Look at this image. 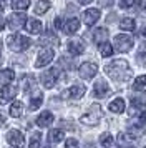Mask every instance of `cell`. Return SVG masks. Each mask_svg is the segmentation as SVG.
I'll list each match as a JSON object with an SVG mask.
<instances>
[{
	"instance_id": "9c48e42d",
	"label": "cell",
	"mask_w": 146,
	"mask_h": 148,
	"mask_svg": "<svg viewBox=\"0 0 146 148\" xmlns=\"http://www.w3.org/2000/svg\"><path fill=\"white\" fill-rule=\"evenodd\" d=\"M25 23H27L25 14H12L8 17V20H7V25L12 28V30H15V32H17L18 28H22Z\"/></svg>"
},
{
	"instance_id": "6da1fadb",
	"label": "cell",
	"mask_w": 146,
	"mask_h": 148,
	"mask_svg": "<svg viewBox=\"0 0 146 148\" xmlns=\"http://www.w3.org/2000/svg\"><path fill=\"white\" fill-rule=\"evenodd\" d=\"M106 75L113 78L116 82H126L130 77H131V70H130V65L126 60H113L111 63H108L105 67Z\"/></svg>"
},
{
	"instance_id": "30bf717a",
	"label": "cell",
	"mask_w": 146,
	"mask_h": 148,
	"mask_svg": "<svg viewBox=\"0 0 146 148\" xmlns=\"http://www.w3.org/2000/svg\"><path fill=\"white\" fill-rule=\"evenodd\" d=\"M7 141H8L12 147H15V148H22L25 140H23L22 132H18V130H10V132L7 133Z\"/></svg>"
},
{
	"instance_id": "3957f363",
	"label": "cell",
	"mask_w": 146,
	"mask_h": 148,
	"mask_svg": "<svg viewBox=\"0 0 146 148\" xmlns=\"http://www.w3.org/2000/svg\"><path fill=\"white\" fill-rule=\"evenodd\" d=\"M101 115H103L101 107H100L98 103H95V105L90 107V110H88L80 120H81V123H85V125H96L100 121V118H101Z\"/></svg>"
},
{
	"instance_id": "9a60e30c",
	"label": "cell",
	"mask_w": 146,
	"mask_h": 148,
	"mask_svg": "<svg viewBox=\"0 0 146 148\" xmlns=\"http://www.w3.org/2000/svg\"><path fill=\"white\" fill-rule=\"evenodd\" d=\"M25 28H27V32H28V34L38 35V34H42V30H43V25H42V22L37 20V18H30V20H27Z\"/></svg>"
},
{
	"instance_id": "74e56055",
	"label": "cell",
	"mask_w": 146,
	"mask_h": 148,
	"mask_svg": "<svg viewBox=\"0 0 146 148\" xmlns=\"http://www.w3.org/2000/svg\"><path fill=\"white\" fill-rule=\"evenodd\" d=\"M3 28H5V22H3V20H0V32H2Z\"/></svg>"
},
{
	"instance_id": "4dcf8cb0",
	"label": "cell",
	"mask_w": 146,
	"mask_h": 148,
	"mask_svg": "<svg viewBox=\"0 0 146 148\" xmlns=\"http://www.w3.org/2000/svg\"><path fill=\"white\" fill-rule=\"evenodd\" d=\"M138 62L141 63V65H146V45H143V47L139 48V52H138Z\"/></svg>"
},
{
	"instance_id": "8d00e7d4",
	"label": "cell",
	"mask_w": 146,
	"mask_h": 148,
	"mask_svg": "<svg viewBox=\"0 0 146 148\" xmlns=\"http://www.w3.org/2000/svg\"><path fill=\"white\" fill-rule=\"evenodd\" d=\"M80 3H81V5H86V3H90V2H93V0H78Z\"/></svg>"
},
{
	"instance_id": "1f68e13d",
	"label": "cell",
	"mask_w": 146,
	"mask_h": 148,
	"mask_svg": "<svg viewBox=\"0 0 146 148\" xmlns=\"http://www.w3.org/2000/svg\"><path fill=\"white\" fill-rule=\"evenodd\" d=\"M40 138H42V135H40V133L33 135L32 140H30V147H28V148H38L40 147Z\"/></svg>"
},
{
	"instance_id": "603a6c76",
	"label": "cell",
	"mask_w": 146,
	"mask_h": 148,
	"mask_svg": "<svg viewBox=\"0 0 146 148\" xmlns=\"http://www.w3.org/2000/svg\"><path fill=\"white\" fill-rule=\"evenodd\" d=\"M119 28L121 30H126V32H133L134 28H136V22H134V18H123V20L119 22Z\"/></svg>"
},
{
	"instance_id": "f546056e",
	"label": "cell",
	"mask_w": 146,
	"mask_h": 148,
	"mask_svg": "<svg viewBox=\"0 0 146 148\" xmlns=\"http://www.w3.org/2000/svg\"><path fill=\"white\" fill-rule=\"evenodd\" d=\"M145 85H146V75H141V77H138V78L134 80V83H133L134 90H141Z\"/></svg>"
},
{
	"instance_id": "d6986e66",
	"label": "cell",
	"mask_w": 146,
	"mask_h": 148,
	"mask_svg": "<svg viewBox=\"0 0 146 148\" xmlns=\"http://www.w3.org/2000/svg\"><path fill=\"white\" fill-rule=\"evenodd\" d=\"M110 112L113 113H121V112H125V100L123 98H115V100L110 103Z\"/></svg>"
},
{
	"instance_id": "cb8c5ba5",
	"label": "cell",
	"mask_w": 146,
	"mask_h": 148,
	"mask_svg": "<svg viewBox=\"0 0 146 148\" xmlns=\"http://www.w3.org/2000/svg\"><path fill=\"white\" fill-rule=\"evenodd\" d=\"M42 103H43V95L40 93V92H35V95L32 97V100H30V110H37V108L42 107Z\"/></svg>"
},
{
	"instance_id": "ffe728a7",
	"label": "cell",
	"mask_w": 146,
	"mask_h": 148,
	"mask_svg": "<svg viewBox=\"0 0 146 148\" xmlns=\"http://www.w3.org/2000/svg\"><path fill=\"white\" fill-rule=\"evenodd\" d=\"M15 78V72L10 70V68H5V70H0V83L2 85H7Z\"/></svg>"
},
{
	"instance_id": "d590c367",
	"label": "cell",
	"mask_w": 146,
	"mask_h": 148,
	"mask_svg": "<svg viewBox=\"0 0 146 148\" xmlns=\"http://www.w3.org/2000/svg\"><path fill=\"white\" fill-rule=\"evenodd\" d=\"M139 123H141V125H146V112L145 113H141V116H139Z\"/></svg>"
},
{
	"instance_id": "ab89813d",
	"label": "cell",
	"mask_w": 146,
	"mask_h": 148,
	"mask_svg": "<svg viewBox=\"0 0 146 148\" xmlns=\"http://www.w3.org/2000/svg\"><path fill=\"white\" fill-rule=\"evenodd\" d=\"M0 53H2V40H0Z\"/></svg>"
},
{
	"instance_id": "836d02e7",
	"label": "cell",
	"mask_w": 146,
	"mask_h": 148,
	"mask_svg": "<svg viewBox=\"0 0 146 148\" xmlns=\"http://www.w3.org/2000/svg\"><path fill=\"white\" fill-rule=\"evenodd\" d=\"M134 2L136 0H119V7L121 8H130L134 5Z\"/></svg>"
},
{
	"instance_id": "44dd1931",
	"label": "cell",
	"mask_w": 146,
	"mask_h": 148,
	"mask_svg": "<svg viewBox=\"0 0 146 148\" xmlns=\"http://www.w3.org/2000/svg\"><path fill=\"white\" fill-rule=\"evenodd\" d=\"M65 138V132L63 130H60V128H55V130H50V133H48V141H52V143H58Z\"/></svg>"
},
{
	"instance_id": "e0dca14e",
	"label": "cell",
	"mask_w": 146,
	"mask_h": 148,
	"mask_svg": "<svg viewBox=\"0 0 146 148\" xmlns=\"http://www.w3.org/2000/svg\"><path fill=\"white\" fill-rule=\"evenodd\" d=\"M80 28V20L78 18H68V20L63 23V32L66 35H72V34H76Z\"/></svg>"
},
{
	"instance_id": "2e32d148",
	"label": "cell",
	"mask_w": 146,
	"mask_h": 148,
	"mask_svg": "<svg viewBox=\"0 0 146 148\" xmlns=\"http://www.w3.org/2000/svg\"><path fill=\"white\" fill-rule=\"evenodd\" d=\"M53 123V113L52 112H42L37 118V125L40 128H46Z\"/></svg>"
},
{
	"instance_id": "8992f818",
	"label": "cell",
	"mask_w": 146,
	"mask_h": 148,
	"mask_svg": "<svg viewBox=\"0 0 146 148\" xmlns=\"http://www.w3.org/2000/svg\"><path fill=\"white\" fill-rule=\"evenodd\" d=\"M15 95H17V87L15 85H10V83L3 85L0 88V105L10 103V100L15 98Z\"/></svg>"
},
{
	"instance_id": "83f0119b",
	"label": "cell",
	"mask_w": 146,
	"mask_h": 148,
	"mask_svg": "<svg viewBox=\"0 0 146 148\" xmlns=\"http://www.w3.org/2000/svg\"><path fill=\"white\" fill-rule=\"evenodd\" d=\"M30 7V0H12L13 10H25Z\"/></svg>"
},
{
	"instance_id": "ba28073f",
	"label": "cell",
	"mask_w": 146,
	"mask_h": 148,
	"mask_svg": "<svg viewBox=\"0 0 146 148\" xmlns=\"http://www.w3.org/2000/svg\"><path fill=\"white\" fill-rule=\"evenodd\" d=\"M53 57H55V52H53L52 48H43V50L38 53V57H37L35 67H37V68L46 67V65H48V63L53 60Z\"/></svg>"
},
{
	"instance_id": "d4e9b609",
	"label": "cell",
	"mask_w": 146,
	"mask_h": 148,
	"mask_svg": "<svg viewBox=\"0 0 146 148\" xmlns=\"http://www.w3.org/2000/svg\"><path fill=\"white\" fill-rule=\"evenodd\" d=\"M23 112V105H22V101H13L12 105H10V116L13 118H18L20 115Z\"/></svg>"
},
{
	"instance_id": "277c9868",
	"label": "cell",
	"mask_w": 146,
	"mask_h": 148,
	"mask_svg": "<svg viewBox=\"0 0 146 148\" xmlns=\"http://www.w3.org/2000/svg\"><path fill=\"white\" fill-rule=\"evenodd\" d=\"M58 77H60V68L53 67L50 70L43 72L42 77H40V80H42V85L45 88H53L55 83H57V80H58Z\"/></svg>"
},
{
	"instance_id": "484cf974",
	"label": "cell",
	"mask_w": 146,
	"mask_h": 148,
	"mask_svg": "<svg viewBox=\"0 0 146 148\" xmlns=\"http://www.w3.org/2000/svg\"><path fill=\"white\" fill-rule=\"evenodd\" d=\"M131 105H133V107H136V108L145 107V105H146V93L134 95V97L131 98Z\"/></svg>"
},
{
	"instance_id": "4316f807",
	"label": "cell",
	"mask_w": 146,
	"mask_h": 148,
	"mask_svg": "<svg viewBox=\"0 0 146 148\" xmlns=\"http://www.w3.org/2000/svg\"><path fill=\"white\" fill-rule=\"evenodd\" d=\"M100 53L101 57H111L113 55V47L108 43V42H103V43H100Z\"/></svg>"
},
{
	"instance_id": "d6a6232c",
	"label": "cell",
	"mask_w": 146,
	"mask_h": 148,
	"mask_svg": "<svg viewBox=\"0 0 146 148\" xmlns=\"http://www.w3.org/2000/svg\"><path fill=\"white\" fill-rule=\"evenodd\" d=\"M65 148H80V143L76 138H68L65 143Z\"/></svg>"
},
{
	"instance_id": "f1b7e54d",
	"label": "cell",
	"mask_w": 146,
	"mask_h": 148,
	"mask_svg": "<svg viewBox=\"0 0 146 148\" xmlns=\"http://www.w3.org/2000/svg\"><path fill=\"white\" fill-rule=\"evenodd\" d=\"M100 141H101V145L105 148H110L113 145V136L110 133H103L101 136H100Z\"/></svg>"
},
{
	"instance_id": "e575fe53",
	"label": "cell",
	"mask_w": 146,
	"mask_h": 148,
	"mask_svg": "<svg viewBox=\"0 0 146 148\" xmlns=\"http://www.w3.org/2000/svg\"><path fill=\"white\" fill-rule=\"evenodd\" d=\"M55 27H57V28H63V22H61V17H57V18H55Z\"/></svg>"
},
{
	"instance_id": "ac0fdd59",
	"label": "cell",
	"mask_w": 146,
	"mask_h": 148,
	"mask_svg": "<svg viewBox=\"0 0 146 148\" xmlns=\"http://www.w3.org/2000/svg\"><path fill=\"white\" fill-rule=\"evenodd\" d=\"M93 40L96 42V43H103V42L108 40V28L105 27H98L95 30V34H93Z\"/></svg>"
},
{
	"instance_id": "7402d4cb",
	"label": "cell",
	"mask_w": 146,
	"mask_h": 148,
	"mask_svg": "<svg viewBox=\"0 0 146 148\" xmlns=\"http://www.w3.org/2000/svg\"><path fill=\"white\" fill-rule=\"evenodd\" d=\"M50 7H52L50 0H38V2H37V5H35V14H37V15H43Z\"/></svg>"
},
{
	"instance_id": "8fae6325",
	"label": "cell",
	"mask_w": 146,
	"mask_h": 148,
	"mask_svg": "<svg viewBox=\"0 0 146 148\" xmlns=\"http://www.w3.org/2000/svg\"><path fill=\"white\" fill-rule=\"evenodd\" d=\"M98 20H100V10L98 8H88V10L83 12V22H85V25L91 27V25H95Z\"/></svg>"
},
{
	"instance_id": "5bb4252c",
	"label": "cell",
	"mask_w": 146,
	"mask_h": 148,
	"mask_svg": "<svg viewBox=\"0 0 146 148\" xmlns=\"http://www.w3.org/2000/svg\"><path fill=\"white\" fill-rule=\"evenodd\" d=\"M68 52L73 55V57H76V55H81L85 52V43L78 38H73V40L68 42Z\"/></svg>"
},
{
	"instance_id": "f35d334b",
	"label": "cell",
	"mask_w": 146,
	"mask_h": 148,
	"mask_svg": "<svg viewBox=\"0 0 146 148\" xmlns=\"http://www.w3.org/2000/svg\"><path fill=\"white\" fill-rule=\"evenodd\" d=\"M3 14V5H2V3H0V15Z\"/></svg>"
},
{
	"instance_id": "4fadbf2b",
	"label": "cell",
	"mask_w": 146,
	"mask_h": 148,
	"mask_svg": "<svg viewBox=\"0 0 146 148\" xmlns=\"http://www.w3.org/2000/svg\"><path fill=\"white\" fill-rule=\"evenodd\" d=\"M85 92L86 90L83 85H73V87H70L68 90L63 92V97L65 98H81L85 95Z\"/></svg>"
},
{
	"instance_id": "60d3db41",
	"label": "cell",
	"mask_w": 146,
	"mask_h": 148,
	"mask_svg": "<svg viewBox=\"0 0 146 148\" xmlns=\"http://www.w3.org/2000/svg\"><path fill=\"white\" fill-rule=\"evenodd\" d=\"M45 148H53V147H50V145H46V147Z\"/></svg>"
},
{
	"instance_id": "7c38bea8",
	"label": "cell",
	"mask_w": 146,
	"mask_h": 148,
	"mask_svg": "<svg viewBox=\"0 0 146 148\" xmlns=\"http://www.w3.org/2000/svg\"><path fill=\"white\" fill-rule=\"evenodd\" d=\"M110 93V87H108V83L105 80H98L95 83V87H93V95L96 97V98H103L106 95Z\"/></svg>"
},
{
	"instance_id": "7a4b0ae2",
	"label": "cell",
	"mask_w": 146,
	"mask_h": 148,
	"mask_svg": "<svg viewBox=\"0 0 146 148\" xmlns=\"http://www.w3.org/2000/svg\"><path fill=\"white\" fill-rule=\"evenodd\" d=\"M7 45H8V48H10L12 52H23V50H27V48L32 45V42H30L28 37L15 32V34L8 35V38H7Z\"/></svg>"
},
{
	"instance_id": "5b68a950",
	"label": "cell",
	"mask_w": 146,
	"mask_h": 148,
	"mask_svg": "<svg viewBox=\"0 0 146 148\" xmlns=\"http://www.w3.org/2000/svg\"><path fill=\"white\" fill-rule=\"evenodd\" d=\"M133 43H134V42H133L131 35L121 34V35H116V37H115V47L118 48L119 52H128V50H131Z\"/></svg>"
},
{
	"instance_id": "52a82bcc",
	"label": "cell",
	"mask_w": 146,
	"mask_h": 148,
	"mask_svg": "<svg viewBox=\"0 0 146 148\" xmlns=\"http://www.w3.org/2000/svg\"><path fill=\"white\" fill-rule=\"evenodd\" d=\"M98 72V67H96V63H93V62H85V63H81L78 68V73L81 78H85V80H90L93 78L95 75Z\"/></svg>"
}]
</instances>
